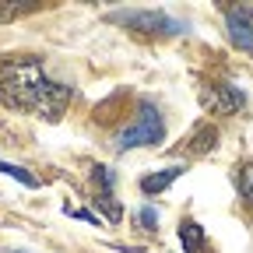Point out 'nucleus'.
I'll return each mask as SVG.
<instances>
[{"instance_id": "obj_1", "label": "nucleus", "mask_w": 253, "mask_h": 253, "mask_svg": "<svg viewBox=\"0 0 253 253\" xmlns=\"http://www.w3.org/2000/svg\"><path fill=\"white\" fill-rule=\"evenodd\" d=\"M0 99L11 109L36 113L42 120H60L71 102V88L49 81L39 60H11L0 67Z\"/></svg>"}, {"instance_id": "obj_2", "label": "nucleus", "mask_w": 253, "mask_h": 253, "mask_svg": "<svg viewBox=\"0 0 253 253\" xmlns=\"http://www.w3.org/2000/svg\"><path fill=\"white\" fill-rule=\"evenodd\" d=\"M162 137H166V126H162L158 109L155 106H141V116L116 137V148L126 151V148H141V144H158Z\"/></svg>"}, {"instance_id": "obj_3", "label": "nucleus", "mask_w": 253, "mask_h": 253, "mask_svg": "<svg viewBox=\"0 0 253 253\" xmlns=\"http://www.w3.org/2000/svg\"><path fill=\"white\" fill-rule=\"evenodd\" d=\"M113 21L134 32H148V36H176V32H183V25L162 11H123V14H113Z\"/></svg>"}, {"instance_id": "obj_4", "label": "nucleus", "mask_w": 253, "mask_h": 253, "mask_svg": "<svg viewBox=\"0 0 253 253\" xmlns=\"http://www.w3.org/2000/svg\"><path fill=\"white\" fill-rule=\"evenodd\" d=\"M229 42L236 49L253 53V14L246 7H232L229 11Z\"/></svg>"}, {"instance_id": "obj_5", "label": "nucleus", "mask_w": 253, "mask_h": 253, "mask_svg": "<svg viewBox=\"0 0 253 253\" xmlns=\"http://www.w3.org/2000/svg\"><path fill=\"white\" fill-rule=\"evenodd\" d=\"M204 102L214 113H239L246 106V95L239 88H232V84H218V88H208L204 91Z\"/></svg>"}, {"instance_id": "obj_6", "label": "nucleus", "mask_w": 253, "mask_h": 253, "mask_svg": "<svg viewBox=\"0 0 253 253\" xmlns=\"http://www.w3.org/2000/svg\"><path fill=\"white\" fill-rule=\"evenodd\" d=\"M179 172H183L179 166L162 169V172H151V176H144V179H141V190H144V194H162V190H166V186H169V183H172Z\"/></svg>"}, {"instance_id": "obj_7", "label": "nucleus", "mask_w": 253, "mask_h": 253, "mask_svg": "<svg viewBox=\"0 0 253 253\" xmlns=\"http://www.w3.org/2000/svg\"><path fill=\"white\" fill-rule=\"evenodd\" d=\"M179 239H183V246H186V253H197L201 250V243H204V232H201V225L197 221H183L179 225Z\"/></svg>"}, {"instance_id": "obj_8", "label": "nucleus", "mask_w": 253, "mask_h": 253, "mask_svg": "<svg viewBox=\"0 0 253 253\" xmlns=\"http://www.w3.org/2000/svg\"><path fill=\"white\" fill-rule=\"evenodd\" d=\"M214 141H218V130H214V126H201V130L194 134V141H190V151H194V155H204V151L214 148Z\"/></svg>"}, {"instance_id": "obj_9", "label": "nucleus", "mask_w": 253, "mask_h": 253, "mask_svg": "<svg viewBox=\"0 0 253 253\" xmlns=\"http://www.w3.org/2000/svg\"><path fill=\"white\" fill-rule=\"evenodd\" d=\"M236 183H239V194H243V201H246V204H253V162L239 169V179H236Z\"/></svg>"}, {"instance_id": "obj_10", "label": "nucleus", "mask_w": 253, "mask_h": 253, "mask_svg": "<svg viewBox=\"0 0 253 253\" xmlns=\"http://www.w3.org/2000/svg\"><path fill=\"white\" fill-rule=\"evenodd\" d=\"M0 172H7V176H14V179H21L25 186H39V179L32 176L28 169H18V166H7V162H0Z\"/></svg>"}, {"instance_id": "obj_11", "label": "nucleus", "mask_w": 253, "mask_h": 253, "mask_svg": "<svg viewBox=\"0 0 253 253\" xmlns=\"http://www.w3.org/2000/svg\"><path fill=\"white\" fill-rule=\"evenodd\" d=\"M18 11H21V4H11V0H0V21H11V18H18Z\"/></svg>"}, {"instance_id": "obj_12", "label": "nucleus", "mask_w": 253, "mask_h": 253, "mask_svg": "<svg viewBox=\"0 0 253 253\" xmlns=\"http://www.w3.org/2000/svg\"><path fill=\"white\" fill-rule=\"evenodd\" d=\"M137 221H141L144 229H155V211H151V208H144V211L137 214Z\"/></svg>"}, {"instance_id": "obj_13", "label": "nucleus", "mask_w": 253, "mask_h": 253, "mask_svg": "<svg viewBox=\"0 0 253 253\" xmlns=\"http://www.w3.org/2000/svg\"><path fill=\"white\" fill-rule=\"evenodd\" d=\"M14 253H18V250H14Z\"/></svg>"}]
</instances>
